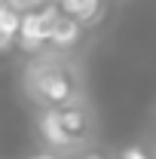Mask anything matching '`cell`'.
<instances>
[{
  "mask_svg": "<svg viewBox=\"0 0 156 159\" xmlns=\"http://www.w3.org/2000/svg\"><path fill=\"white\" fill-rule=\"evenodd\" d=\"M58 12H61V9L52 6V3L37 6V9H28V12L21 16V31H19L21 49L37 52L40 46L52 37V25H55V19H58Z\"/></svg>",
  "mask_w": 156,
  "mask_h": 159,
  "instance_id": "1",
  "label": "cell"
},
{
  "mask_svg": "<svg viewBox=\"0 0 156 159\" xmlns=\"http://www.w3.org/2000/svg\"><path fill=\"white\" fill-rule=\"evenodd\" d=\"M80 34H83L80 21L71 19V16H64V12H58V19H55V25H52V37H49V43L58 46V49H67V46H74V43L80 40Z\"/></svg>",
  "mask_w": 156,
  "mask_h": 159,
  "instance_id": "3",
  "label": "cell"
},
{
  "mask_svg": "<svg viewBox=\"0 0 156 159\" xmlns=\"http://www.w3.org/2000/svg\"><path fill=\"white\" fill-rule=\"evenodd\" d=\"M0 3H3V0H0Z\"/></svg>",
  "mask_w": 156,
  "mask_h": 159,
  "instance_id": "14",
  "label": "cell"
},
{
  "mask_svg": "<svg viewBox=\"0 0 156 159\" xmlns=\"http://www.w3.org/2000/svg\"><path fill=\"white\" fill-rule=\"evenodd\" d=\"M46 3H52V6H61V0H46Z\"/></svg>",
  "mask_w": 156,
  "mask_h": 159,
  "instance_id": "13",
  "label": "cell"
},
{
  "mask_svg": "<svg viewBox=\"0 0 156 159\" xmlns=\"http://www.w3.org/2000/svg\"><path fill=\"white\" fill-rule=\"evenodd\" d=\"M21 16H25V12H19L9 0H3V3H0V31H3L9 40L19 37V31H21Z\"/></svg>",
  "mask_w": 156,
  "mask_h": 159,
  "instance_id": "6",
  "label": "cell"
},
{
  "mask_svg": "<svg viewBox=\"0 0 156 159\" xmlns=\"http://www.w3.org/2000/svg\"><path fill=\"white\" fill-rule=\"evenodd\" d=\"M40 132H43V138L49 141V144H55V147L71 144V135H67V129H64V122H61V110L43 113V116H40Z\"/></svg>",
  "mask_w": 156,
  "mask_h": 159,
  "instance_id": "4",
  "label": "cell"
},
{
  "mask_svg": "<svg viewBox=\"0 0 156 159\" xmlns=\"http://www.w3.org/2000/svg\"><path fill=\"white\" fill-rule=\"evenodd\" d=\"M61 122H64V129H67V135L74 138V135H80L83 129H86V116L80 113V110H61Z\"/></svg>",
  "mask_w": 156,
  "mask_h": 159,
  "instance_id": "7",
  "label": "cell"
},
{
  "mask_svg": "<svg viewBox=\"0 0 156 159\" xmlns=\"http://www.w3.org/2000/svg\"><path fill=\"white\" fill-rule=\"evenodd\" d=\"M9 3H12L19 12H28V9H37L40 3H46V0H9Z\"/></svg>",
  "mask_w": 156,
  "mask_h": 159,
  "instance_id": "8",
  "label": "cell"
},
{
  "mask_svg": "<svg viewBox=\"0 0 156 159\" xmlns=\"http://www.w3.org/2000/svg\"><path fill=\"white\" fill-rule=\"evenodd\" d=\"M9 43H12V40H9L3 31H0V52H6V49H9Z\"/></svg>",
  "mask_w": 156,
  "mask_h": 159,
  "instance_id": "10",
  "label": "cell"
},
{
  "mask_svg": "<svg viewBox=\"0 0 156 159\" xmlns=\"http://www.w3.org/2000/svg\"><path fill=\"white\" fill-rule=\"evenodd\" d=\"M31 159H55L52 153H37V156H31Z\"/></svg>",
  "mask_w": 156,
  "mask_h": 159,
  "instance_id": "11",
  "label": "cell"
},
{
  "mask_svg": "<svg viewBox=\"0 0 156 159\" xmlns=\"http://www.w3.org/2000/svg\"><path fill=\"white\" fill-rule=\"evenodd\" d=\"M122 159H147V153H144L141 147H129V150L122 153Z\"/></svg>",
  "mask_w": 156,
  "mask_h": 159,
  "instance_id": "9",
  "label": "cell"
},
{
  "mask_svg": "<svg viewBox=\"0 0 156 159\" xmlns=\"http://www.w3.org/2000/svg\"><path fill=\"white\" fill-rule=\"evenodd\" d=\"M83 159H104L101 153H89V156H83Z\"/></svg>",
  "mask_w": 156,
  "mask_h": 159,
  "instance_id": "12",
  "label": "cell"
},
{
  "mask_svg": "<svg viewBox=\"0 0 156 159\" xmlns=\"http://www.w3.org/2000/svg\"><path fill=\"white\" fill-rule=\"evenodd\" d=\"M98 6H101V0H61L58 9L64 12V16L77 19V21H89L98 12Z\"/></svg>",
  "mask_w": 156,
  "mask_h": 159,
  "instance_id": "5",
  "label": "cell"
},
{
  "mask_svg": "<svg viewBox=\"0 0 156 159\" xmlns=\"http://www.w3.org/2000/svg\"><path fill=\"white\" fill-rule=\"evenodd\" d=\"M37 77H34V89H37L40 95L46 101H52V104H61V101L71 98V80L61 74L58 67H49V64H37Z\"/></svg>",
  "mask_w": 156,
  "mask_h": 159,
  "instance_id": "2",
  "label": "cell"
}]
</instances>
